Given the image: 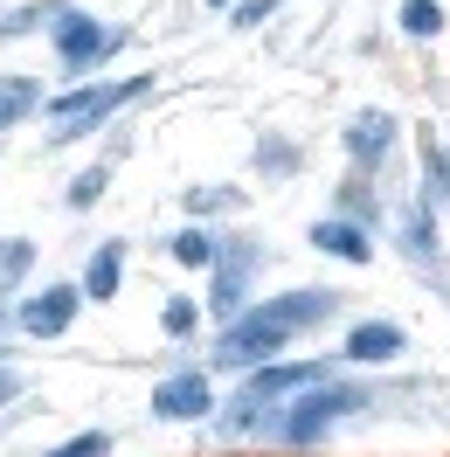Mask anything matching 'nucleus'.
Here are the masks:
<instances>
[{
    "mask_svg": "<svg viewBox=\"0 0 450 457\" xmlns=\"http://www.w3.org/2000/svg\"><path fill=\"white\" fill-rule=\"evenodd\" d=\"M256 160H263V167H271V173L284 180V173L298 167V145H278V139H263V145H256Z\"/></svg>",
    "mask_w": 450,
    "mask_h": 457,
    "instance_id": "4be33fe9",
    "label": "nucleus"
},
{
    "mask_svg": "<svg viewBox=\"0 0 450 457\" xmlns=\"http://www.w3.org/2000/svg\"><path fill=\"white\" fill-rule=\"evenodd\" d=\"M402 340H409L402 326L367 319V326H354V333H346V353H354V361H395V353H402Z\"/></svg>",
    "mask_w": 450,
    "mask_h": 457,
    "instance_id": "1a4fd4ad",
    "label": "nucleus"
},
{
    "mask_svg": "<svg viewBox=\"0 0 450 457\" xmlns=\"http://www.w3.org/2000/svg\"><path fill=\"white\" fill-rule=\"evenodd\" d=\"M312 250H326V257H346V263H367V257H374V243H367L354 222H339V215L312 228Z\"/></svg>",
    "mask_w": 450,
    "mask_h": 457,
    "instance_id": "9d476101",
    "label": "nucleus"
},
{
    "mask_svg": "<svg viewBox=\"0 0 450 457\" xmlns=\"http://www.w3.org/2000/svg\"><path fill=\"white\" fill-rule=\"evenodd\" d=\"M188 208H236V195H222V187H195Z\"/></svg>",
    "mask_w": 450,
    "mask_h": 457,
    "instance_id": "393cba45",
    "label": "nucleus"
},
{
    "mask_svg": "<svg viewBox=\"0 0 450 457\" xmlns=\"http://www.w3.org/2000/svg\"><path fill=\"white\" fill-rule=\"evenodd\" d=\"M402 29L409 35H437L444 29V7H437V0H409V7H402Z\"/></svg>",
    "mask_w": 450,
    "mask_h": 457,
    "instance_id": "a211bd4d",
    "label": "nucleus"
},
{
    "mask_svg": "<svg viewBox=\"0 0 450 457\" xmlns=\"http://www.w3.org/2000/svg\"><path fill=\"white\" fill-rule=\"evenodd\" d=\"M422 167H429V195L450 201V153H444V139H437V132H422Z\"/></svg>",
    "mask_w": 450,
    "mask_h": 457,
    "instance_id": "dca6fc26",
    "label": "nucleus"
},
{
    "mask_svg": "<svg viewBox=\"0 0 450 457\" xmlns=\"http://www.w3.org/2000/svg\"><path fill=\"white\" fill-rule=\"evenodd\" d=\"M35 263V243H0V291L21 285V270Z\"/></svg>",
    "mask_w": 450,
    "mask_h": 457,
    "instance_id": "f3484780",
    "label": "nucleus"
},
{
    "mask_svg": "<svg viewBox=\"0 0 450 457\" xmlns=\"http://www.w3.org/2000/svg\"><path fill=\"white\" fill-rule=\"evenodd\" d=\"M319 319H333V291H291L256 312H236L229 333L215 340V368H263L271 353H284V340L298 326H319Z\"/></svg>",
    "mask_w": 450,
    "mask_h": 457,
    "instance_id": "f257e3e1",
    "label": "nucleus"
},
{
    "mask_svg": "<svg viewBox=\"0 0 450 457\" xmlns=\"http://www.w3.org/2000/svg\"><path fill=\"white\" fill-rule=\"evenodd\" d=\"M118 42H125V35L97 29V21H90V14H77V7H70V14L56 21V56L70 62V70H90L97 56H112Z\"/></svg>",
    "mask_w": 450,
    "mask_h": 457,
    "instance_id": "39448f33",
    "label": "nucleus"
},
{
    "mask_svg": "<svg viewBox=\"0 0 450 457\" xmlns=\"http://www.w3.org/2000/svg\"><path fill=\"white\" fill-rule=\"evenodd\" d=\"M173 257L180 263H215V243H208L201 228H180V236H173Z\"/></svg>",
    "mask_w": 450,
    "mask_h": 457,
    "instance_id": "6ab92c4d",
    "label": "nucleus"
},
{
    "mask_svg": "<svg viewBox=\"0 0 450 457\" xmlns=\"http://www.w3.org/2000/svg\"><path fill=\"white\" fill-rule=\"evenodd\" d=\"M7 395H21V381H14V368H0V402Z\"/></svg>",
    "mask_w": 450,
    "mask_h": 457,
    "instance_id": "bb28decb",
    "label": "nucleus"
},
{
    "mask_svg": "<svg viewBox=\"0 0 450 457\" xmlns=\"http://www.w3.org/2000/svg\"><path fill=\"white\" fill-rule=\"evenodd\" d=\"M271 7H284V0H250V7H236V29H256Z\"/></svg>",
    "mask_w": 450,
    "mask_h": 457,
    "instance_id": "a878e982",
    "label": "nucleus"
},
{
    "mask_svg": "<svg viewBox=\"0 0 450 457\" xmlns=\"http://www.w3.org/2000/svg\"><path fill=\"white\" fill-rule=\"evenodd\" d=\"M35 104H42V84H35V77H0V132L21 125Z\"/></svg>",
    "mask_w": 450,
    "mask_h": 457,
    "instance_id": "ddd939ff",
    "label": "nucleus"
},
{
    "mask_svg": "<svg viewBox=\"0 0 450 457\" xmlns=\"http://www.w3.org/2000/svg\"><path fill=\"white\" fill-rule=\"evenodd\" d=\"M250 263H256V243H236V250H222L215 257V291H208V305L222 319L243 312V291H250Z\"/></svg>",
    "mask_w": 450,
    "mask_h": 457,
    "instance_id": "0eeeda50",
    "label": "nucleus"
},
{
    "mask_svg": "<svg viewBox=\"0 0 450 457\" xmlns=\"http://www.w3.org/2000/svg\"><path fill=\"white\" fill-rule=\"evenodd\" d=\"M312 381H326V368H319V361H284V368H256L250 381H243V395L229 402L222 436H256V429H271V423L284 416V402L298 395V388H312Z\"/></svg>",
    "mask_w": 450,
    "mask_h": 457,
    "instance_id": "f03ea898",
    "label": "nucleus"
},
{
    "mask_svg": "<svg viewBox=\"0 0 450 457\" xmlns=\"http://www.w3.org/2000/svg\"><path fill=\"white\" fill-rule=\"evenodd\" d=\"M77 298H84V285H49V291H35L29 305H21V333H35V340H56V333H70Z\"/></svg>",
    "mask_w": 450,
    "mask_h": 457,
    "instance_id": "423d86ee",
    "label": "nucleus"
},
{
    "mask_svg": "<svg viewBox=\"0 0 450 457\" xmlns=\"http://www.w3.org/2000/svg\"><path fill=\"white\" fill-rule=\"evenodd\" d=\"M104 173H112V167H90L84 180H77V187H70V208H90V201L104 195Z\"/></svg>",
    "mask_w": 450,
    "mask_h": 457,
    "instance_id": "5701e85b",
    "label": "nucleus"
},
{
    "mask_svg": "<svg viewBox=\"0 0 450 457\" xmlns=\"http://www.w3.org/2000/svg\"><path fill=\"white\" fill-rule=\"evenodd\" d=\"M388 145H395V118L388 112H361L354 118V132H346V153H354V160H381Z\"/></svg>",
    "mask_w": 450,
    "mask_h": 457,
    "instance_id": "9b49d317",
    "label": "nucleus"
},
{
    "mask_svg": "<svg viewBox=\"0 0 450 457\" xmlns=\"http://www.w3.org/2000/svg\"><path fill=\"white\" fill-rule=\"evenodd\" d=\"M139 90H146V77H132V84H90V90H70L56 112H49V139L62 145V139H84V132H97V125H104L118 104H132Z\"/></svg>",
    "mask_w": 450,
    "mask_h": 457,
    "instance_id": "20e7f679",
    "label": "nucleus"
},
{
    "mask_svg": "<svg viewBox=\"0 0 450 457\" xmlns=\"http://www.w3.org/2000/svg\"><path fill=\"white\" fill-rule=\"evenodd\" d=\"M62 14V0H35V7H14V14H0V35H35V29H56Z\"/></svg>",
    "mask_w": 450,
    "mask_h": 457,
    "instance_id": "4468645a",
    "label": "nucleus"
},
{
    "mask_svg": "<svg viewBox=\"0 0 450 457\" xmlns=\"http://www.w3.org/2000/svg\"><path fill=\"white\" fill-rule=\"evenodd\" d=\"M402 243L416 263H437V228H429V208H402Z\"/></svg>",
    "mask_w": 450,
    "mask_h": 457,
    "instance_id": "2eb2a0df",
    "label": "nucleus"
},
{
    "mask_svg": "<svg viewBox=\"0 0 450 457\" xmlns=\"http://www.w3.org/2000/svg\"><path fill=\"white\" fill-rule=\"evenodd\" d=\"M104 451H112V436H104V429H84V436H70V444H56L49 457H104Z\"/></svg>",
    "mask_w": 450,
    "mask_h": 457,
    "instance_id": "aec40b11",
    "label": "nucleus"
},
{
    "mask_svg": "<svg viewBox=\"0 0 450 457\" xmlns=\"http://www.w3.org/2000/svg\"><path fill=\"white\" fill-rule=\"evenodd\" d=\"M208 409H215V395H208L201 374H173V381L153 388V416H167V423H195V416H208Z\"/></svg>",
    "mask_w": 450,
    "mask_h": 457,
    "instance_id": "6e6552de",
    "label": "nucleus"
},
{
    "mask_svg": "<svg viewBox=\"0 0 450 457\" xmlns=\"http://www.w3.org/2000/svg\"><path fill=\"white\" fill-rule=\"evenodd\" d=\"M118 278H125V243H97L84 270V298H118Z\"/></svg>",
    "mask_w": 450,
    "mask_h": 457,
    "instance_id": "f8f14e48",
    "label": "nucleus"
},
{
    "mask_svg": "<svg viewBox=\"0 0 450 457\" xmlns=\"http://www.w3.org/2000/svg\"><path fill=\"white\" fill-rule=\"evenodd\" d=\"M367 395H374V388H361V381H339V388L312 381V395H291V402H284V416L271 423V436H284L291 451H298V444H319L339 416H361Z\"/></svg>",
    "mask_w": 450,
    "mask_h": 457,
    "instance_id": "7ed1b4c3",
    "label": "nucleus"
},
{
    "mask_svg": "<svg viewBox=\"0 0 450 457\" xmlns=\"http://www.w3.org/2000/svg\"><path fill=\"white\" fill-rule=\"evenodd\" d=\"M160 326H167V340H188V333H195V305H188V298H167Z\"/></svg>",
    "mask_w": 450,
    "mask_h": 457,
    "instance_id": "412c9836",
    "label": "nucleus"
},
{
    "mask_svg": "<svg viewBox=\"0 0 450 457\" xmlns=\"http://www.w3.org/2000/svg\"><path fill=\"white\" fill-rule=\"evenodd\" d=\"M339 208H346V215H361V222H374V201H367V187H346V195H339Z\"/></svg>",
    "mask_w": 450,
    "mask_h": 457,
    "instance_id": "b1692460",
    "label": "nucleus"
}]
</instances>
